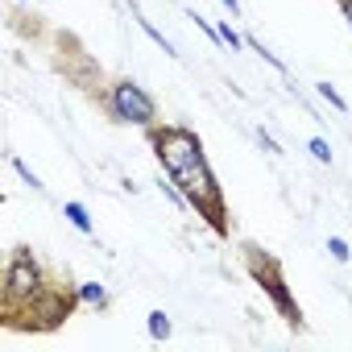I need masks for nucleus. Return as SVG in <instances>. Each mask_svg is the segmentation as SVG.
I'll return each mask as SVG.
<instances>
[{"instance_id": "nucleus-1", "label": "nucleus", "mask_w": 352, "mask_h": 352, "mask_svg": "<svg viewBox=\"0 0 352 352\" xmlns=\"http://www.w3.org/2000/svg\"><path fill=\"white\" fill-rule=\"evenodd\" d=\"M157 149H162V162H166L174 174H183L187 166H195V162H199V141H195L191 133H183V129L166 133V137L157 141Z\"/></svg>"}, {"instance_id": "nucleus-2", "label": "nucleus", "mask_w": 352, "mask_h": 352, "mask_svg": "<svg viewBox=\"0 0 352 352\" xmlns=\"http://www.w3.org/2000/svg\"><path fill=\"white\" fill-rule=\"evenodd\" d=\"M116 112H120L124 120H137V124H145V120L153 116V104L141 96V87H133V83H120V87H116Z\"/></svg>"}, {"instance_id": "nucleus-3", "label": "nucleus", "mask_w": 352, "mask_h": 352, "mask_svg": "<svg viewBox=\"0 0 352 352\" xmlns=\"http://www.w3.org/2000/svg\"><path fill=\"white\" fill-rule=\"evenodd\" d=\"M183 187H187V195L195 199V204H212L216 199V187H212V174L204 170V162H195V166H187L183 174H174Z\"/></svg>"}, {"instance_id": "nucleus-4", "label": "nucleus", "mask_w": 352, "mask_h": 352, "mask_svg": "<svg viewBox=\"0 0 352 352\" xmlns=\"http://www.w3.org/2000/svg\"><path fill=\"white\" fill-rule=\"evenodd\" d=\"M9 286H13V294H30V290L38 286V270H34L30 257H17V265H13V274H9Z\"/></svg>"}, {"instance_id": "nucleus-5", "label": "nucleus", "mask_w": 352, "mask_h": 352, "mask_svg": "<svg viewBox=\"0 0 352 352\" xmlns=\"http://www.w3.org/2000/svg\"><path fill=\"white\" fill-rule=\"evenodd\" d=\"M149 336H153V340H166V336H170V319H166L162 311L149 315Z\"/></svg>"}, {"instance_id": "nucleus-6", "label": "nucleus", "mask_w": 352, "mask_h": 352, "mask_svg": "<svg viewBox=\"0 0 352 352\" xmlns=\"http://www.w3.org/2000/svg\"><path fill=\"white\" fill-rule=\"evenodd\" d=\"M67 216H71V224H75L79 232H87V228H91V220H87V212H83V204H67Z\"/></svg>"}, {"instance_id": "nucleus-7", "label": "nucleus", "mask_w": 352, "mask_h": 352, "mask_svg": "<svg viewBox=\"0 0 352 352\" xmlns=\"http://www.w3.org/2000/svg\"><path fill=\"white\" fill-rule=\"evenodd\" d=\"M104 298H108V294H104L100 282H87V286H83V302H104Z\"/></svg>"}, {"instance_id": "nucleus-8", "label": "nucleus", "mask_w": 352, "mask_h": 352, "mask_svg": "<svg viewBox=\"0 0 352 352\" xmlns=\"http://www.w3.org/2000/svg\"><path fill=\"white\" fill-rule=\"evenodd\" d=\"M319 96H323V100H327L331 108H344V100H340V91H336L331 83H319Z\"/></svg>"}, {"instance_id": "nucleus-9", "label": "nucleus", "mask_w": 352, "mask_h": 352, "mask_svg": "<svg viewBox=\"0 0 352 352\" xmlns=\"http://www.w3.org/2000/svg\"><path fill=\"white\" fill-rule=\"evenodd\" d=\"M311 153H315V157H319V162H331V149H327V145H323V141H319V137H315V141H311Z\"/></svg>"}, {"instance_id": "nucleus-10", "label": "nucleus", "mask_w": 352, "mask_h": 352, "mask_svg": "<svg viewBox=\"0 0 352 352\" xmlns=\"http://www.w3.org/2000/svg\"><path fill=\"white\" fill-rule=\"evenodd\" d=\"M220 38H224V42H228V46H232V50H236V46H241V38H236V34H232V25H224V30H220Z\"/></svg>"}, {"instance_id": "nucleus-11", "label": "nucleus", "mask_w": 352, "mask_h": 352, "mask_svg": "<svg viewBox=\"0 0 352 352\" xmlns=\"http://www.w3.org/2000/svg\"><path fill=\"white\" fill-rule=\"evenodd\" d=\"M331 257H340V261L348 257V249H344V241H331Z\"/></svg>"}, {"instance_id": "nucleus-12", "label": "nucleus", "mask_w": 352, "mask_h": 352, "mask_svg": "<svg viewBox=\"0 0 352 352\" xmlns=\"http://www.w3.org/2000/svg\"><path fill=\"white\" fill-rule=\"evenodd\" d=\"M224 5H228V9H232V13H236V9H241V5H236V0H224Z\"/></svg>"}]
</instances>
